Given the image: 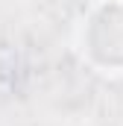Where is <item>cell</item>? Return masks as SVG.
Returning a JSON list of instances; mask_svg holds the SVG:
<instances>
[{"mask_svg":"<svg viewBox=\"0 0 123 126\" xmlns=\"http://www.w3.org/2000/svg\"><path fill=\"white\" fill-rule=\"evenodd\" d=\"M82 62L103 76H123V0H97L76 27Z\"/></svg>","mask_w":123,"mask_h":126,"instance_id":"6da1fadb","label":"cell"}]
</instances>
